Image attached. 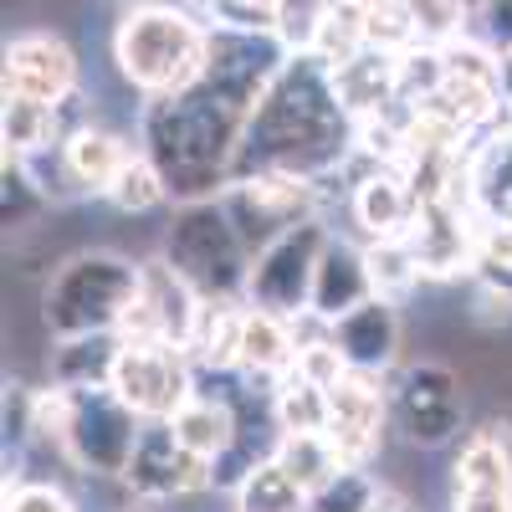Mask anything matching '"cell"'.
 <instances>
[{
	"instance_id": "26",
	"label": "cell",
	"mask_w": 512,
	"mask_h": 512,
	"mask_svg": "<svg viewBox=\"0 0 512 512\" xmlns=\"http://www.w3.org/2000/svg\"><path fill=\"white\" fill-rule=\"evenodd\" d=\"M118 333H93V338H57L52 349V384L62 390H98L113 379L118 364Z\"/></svg>"
},
{
	"instance_id": "1",
	"label": "cell",
	"mask_w": 512,
	"mask_h": 512,
	"mask_svg": "<svg viewBox=\"0 0 512 512\" xmlns=\"http://www.w3.org/2000/svg\"><path fill=\"white\" fill-rule=\"evenodd\" d=\"M349 159H354V118L333 93V72L318 57L297 52L272 82L262 108L246 118L231 180L267 175V169L328 180V175H344Z\"/></svg>"
},
{
	"instance_id": "40",
	"label": "cell",
	"mask_w": 512,
	"mask_h": 512,
	"mask_svg": "<svg viewBox=\"0 0 512 512\" xmlns=\"http://www.w3.org/2000/svg\"><path fill=\"white\" fill-rule=\"evenodd\" d=\"M497 93H502V108L512 118V47H497Z\"/></svg>"
},
{
	"instance_id": "39",
	"label": "cell",
	"mask_w": 512,
	"mask_h": 512,
	"mask_svg": "<svg viewBox=\"0 0 512 512\" xmlns=\"http://www.w3.org/2000/svg\"><path fill=\"white\" fill-rule=\"evenodd\" d=\"M369 512H420V507H415L400 487H384V482H379V492H374V507H369Z\"/></svg>"
},
{
	"instance_id": "35",
	"label": "cell",
	"mask_w": 512,
	"mask_h": 512,
	"mask_svg": "<svg viewBox=\"0 0 512 512\" xmlns=\"http://www.w3.org/2000/svg\"><path fill=\"white\" fill-rule=\"evenodd\" d=\"M0 210H6V226H26L31 216H41L47 210V195H41V185L31 180V169L21 159L6 154V175H0Z\"/></svg>"
},
{
	"instance_id": "20",
	"label": "cell",
	"mask_w": 512,
	"mask_h": 512,
	"mask_svg": "<svg viewBox=\"0 0 512 512\" xmlns=\"http://www.w3.org/2000/svg\"><path fill=\"white\" fill-rule=\"evenodd\" d=\"M175 436H180V446L190 451V456H200V461H210L216 466L236 441H241V410H236V400L226 395V390H195L180 410H175Z\"/></svg>"
},
{
	"instance_id": "16",
	"label": "cell",
	"mask_w": 512,
	"mask_h": 512,
	"mask_svg": "<svg viewBox=\"0 0 512 512\" xmlns=\"http://www.w3.org/2000/svg\"><path fill=\"white\" fill-rule=\"evenodd\" d=\"M415 251L420 277L451 282L461 272H477V210L461 205H420V221L405 236Z\"/></svg>"
},
{
	"instance_id": "30",
	"label": "cell",
	"mask_w": 512,
	"mask_h": 512,
	"mask_svg": "<svg viewBox=\"0 0 512 512\" xmlns=\"http://www.w3.org/2000/svg\"><path fill=\"white\" fill-rule=\"evenodd\" d=\"M272 461L282 466L297 487H308V492H318L323 482H333L338 472H344V456L333 451L328 436H277Z\"/></svg>"
},
{
	"instance_id": "10",
	"label": "cell",
	"mask_w": 512,
	"mask_h": 512,
	"mask_svg": "<svg viewBox=\"0 0 512 512\" xmlns=\"http://www.w3.org/2000/svg\"><path fill=\"white\" fill-rule=\"evenodd\" d=\"M390 420L395 431L410 446H451L461 436V420H466V400H461V379L451 364L441 359H420L410 364L395 384H390Z\"/></svg>"
},
{
	"instance_id": "4",
	"label": "cell",
	"mask_w": 512,
	"mask_h": 512,
	"mask_svg": "<svg viewBox=\"0 0 512 512\" xmlns=\"http://www.w3.org/2000/svg\"><path fill=\"white\" fill-rule=\"evenodd\" d=\"M144 287V262L93 246V251H72L67 262L47 277L41 292V323L52 328V338H93V333H118L128 308L139 303Z\"/></svg>"
},
{
	"instance_id": "6",
	"label": "cell",
	"mask_w": 512,
	"mask_h": 512,
	"mask_svg": "<svg viewBox=\"0 0 512 512\" xmlns=\"http://www.w3.org/2000/svg\"><path fill=\"white\" fill-rule=\"evenodd\" d=\"M144 436V420L128 410L108 384L98 390H67V420H62V456L82 477H123L134 446Z\"/></svg>"
},
{
	"instance_id": "12",
	"label": "cell",
	"mask_w": 512,
	"mask_h": 512,
	"mask_svg": "<svg viewBox=\"0 0 512 512\" xmlns=\"http://www.w3.org/2000/svg\"><path fill=\"white\" fill-rule=\"evenodd\" d=\"M200 303L205 297L169 267L164 256H154V262H144L139 303L118 323V344H169V349L190 354V333H195Z\"/></svg>"
},
{
	"instance_id": "31",
	"label": "cell",
	"mask_w": 512,
	"mask_h": 512,
	"mask_svg": "<svg viewBox=\"0 0 512 512\" xmlns=\"http://www.w3.org/2000/svg\"><path fill=\"white\" fill-rule=\"evenodd\" d=\"M113 210H123V216H149V210H159L164 200H169V185H164V169L139 149L134 159L123 164V175L108 185V195H103Z\"/></svg>"
},
{
	"instance_id": "37",
	"label": "cell",
	"mask_w": 512,
	"mask_h": 512,
	"mask_svg": "<svg viewBox=\"0 0 512 512\" xmlns=\"http://www.w3.org/2000/svg\"><path fill=\"white\" fill-rule=\"evenodd\" d=\"M297 374L313 379V384H323V390H333V384L349 374V364H344V354H338L333 338H328V344H313V349L297 354Z\"/></svg>"
},
{
	"instance_id": "27",
	"label": "cell",
	"mask_w": 512,
	"mask_h": 512,
	"mask_svg": "<svg viewBox=\"0 0 512 512\" xmlns=\"http://www.w3.org/2000/svg\"><path fill=\"white\" fill-rule=\"evenodd\" d=\"M272 415H277V431L282 436H328L333 405H328L323 384H313V379H303V374L292 369L287 379L272 384Z\"/></svg>"
},
{
	"instance_id": "22",
	"label": "cell",
	"mask_w": 512,
	"mask_h": 512,
	"mask_svg": "<svg viewBox=\"0 0 512 512\" xmlns=\"http://www.w3.org/2000/svg\"><path fill=\"white\" fill-rule=\"evenodd\" d=\"M241 333H246V303L241 297H205L195 333H190V359L200 374H236L241 364Z\"/></svg>"
},
{
	"instance_id": "32",
	"label": "cell",
	"mask_w": 512,
	"mask_h": 512,
	"mask_svg": "<svg viewBox=\"0 0 512 512\" xmlns=\"http://www.w3.org/2000/svg\"><path fill=\"white\" fill-rule=\"evenodd\" d=\"M364 256H369L374 297H384V303H405L415 292V282H425L420 267H415L410 241H364Z\"/></svg>"
},
{
	"instance_id": "33",
	"label": "cell",
	"mask_w": 512,
	"mask_h": 512,
	"mask_svg": "<svg viewBox=\"0 0 512 512\" xmlns=\"http://www.w3.org/2000/svg\"><path fill=\"white\" fill-rule=\"evenodd\" d=\"M420 47H451L466 36V0H400Z\"/></svg>"
},
{
	"instance_id": "24",
	"label": "cell",
	"mask_w": 512,
	"mask_h": 512,
	"mask_svg": "<svg viewBox=\"0 0 512 512\" xmlns=\"http://www.w3.org/2000/svg\"><path fill=\"white\" fill-rule=\"evenodd\" d=\"M134 154L139 149L128 144L123 134H113V128H103V123L77 128V134L62 144V159L72 169V180L82 185V195H108V185L123 175V164Z\"/></svg>"
},
{
	"instance_id": "23",
	"label": "cell",
	"mask_w": 512,
	"mask_h": 512,
	"mask_svg": "<svg viewBox=\"0 0 512 512\" xmlns=\"http://www.w3.org/2000/svg\"><path fill=\"white\" fill-rule=\"evenodd\" d=\"M292 369H297L292 323L282 313H267V308H246V333H241V364H236V374H246L256 384H277Z\"/></svg>"
},
{
	"instance_id": "34",
	"label": "cell",
	"mask_w": 512,
	"mask_h": 512,
	"mask_svg": "<svg viewBox=\"0 0 512 512\" xmlns=\"http://www.w3.org/2000/svg\"><path fill=\"white\" fill-rule=\"evenodd\" d=\"M379 492V477H369V466H344L333 482H323L308 497V512H369Z\"/></svg>"
},
{
	"instance_id": "38",
	"label": "cell",
	"mask_w": 512,
	"mask_h": 512,
	"mask_svg": "<svg viewBox=\"0 0 512 512\" xmlns=\"http://www.w3.org/2000/svg\"><path fill=\"white\" fill-rule=\"evenodd\" d=\"M451 512H512V487H461L456 482Z\"/></svg>"
},
{
	"instance_id": "13",
	"label": "cell",
	"mask_w": 512,
	"mask_h": 512,
	"mask_svg": "<svg viewBox=\"0 0 512 512\" xmlns=\"http://www.w3.org/2000/svg\"><path fill=\"white\" fill-rule=\"evenodd\" d=\"M118 482L134 492L139 502H175V497L216 487V466L190 456L169 420H144V436L134 446V461H128V472Z\"/></svg>"
},
{
	"instance_id": "9",
	"label": "cell",
	"mask_w": 512,
	"mask_h": 512,
	"mask_svg": "<svg viewBox=\"0 0 512 512\" xmlns=\"http://www.w3.org/2000/svg\"><path fill=\"white\" fill-rule=\"evenodd\" d=\"M328 236H333V226L318 216V221H303L287 236H277L267 251H256L251 272H246V292H241L246 308H267V313H282V318L308 313L313 277H318Z\"/></svg>"
},
{
	"instance_id": "28",
	"label": "cell",
	"mask_w": 512,
	"mask_h": 512,
	"mask_svg": "<svg viewBox=\"0 0 512 512\" xmlns=\"http://www.w3.org/2000/svg\"><path fill=\"white\" fill-rule=\"evenodd\" d=\"M0 139H6L11 159H36L57 149V108L31 103V98H6V113H0Z\"/></svg>"
},
{
	"instance_id": "19",
	"label": "cell",
	"mask_w": 512,
	"mask_h": 512,
	"mask_svg": "<svg viewBox=\"0 0 512 512\" xmlns=\"http://www.w3.org/2000/svg\"><path fill=\"white\" fill-rule=\"evenodd\" d=\"M374 297V282H369V256L359 241L349 236H328L323 246V262H318V277H313V313L338 323V318H349L354 308H364Z\"/></svg>"
},
{
	"instance_id": "42",
	"label": "cell",
	"mask_w": 512,
	"mask_h": 512,
	"mask_svg": "<svg viewBox=\"0 0 512 512\" xmlns=\"http://www.w3.org/2000/svg\"><path fill=\"white\" fill-rule=\"evenodd\" d=\"M134 6H139V0H134Z\"/></svg>"
},
{
	"instance_id": "25",
	"label": "cell",
	"mask_w": 512,
	"mask_h": 512,
	"mask_svg": "<svg viewBox=\"0 0 512 512\" xmlns=\"http://www.w3.org/2000/svg\"><path fill=\"white\" fill-rule=\"evenodd\" d=\"M472 185H477V216L512 226V128H492L472 149Z\"/></svg>"
},
{
	"instance_id": "29",
	"label": "cell",
	"mask_w": 512,
	"mask_h": 512,
	"mask_svg": "<svg viewBox=\"0 0 512 512\" xmlns=\"http://www.w3.org/2000/svg\"><path fill=\"white\" fill-rule=\"evenodd\" d=\"M308 497H313V492L297 487L272 456L256 461L251 472H246V482L231 492L236 512H308Z\"/></svg>"
},
{
	"instance_id": "7",
	"label": "cell",
	"mask_w": 512,
	"mask_h": 512,
	"mask_svg": "<svg viewBox=\"0 0 512 512\" xmlns=\"http://www.w3.org/2000/svg\"><path fill=\"white\" fill-rule=\"evenodd\" d=\"M323 180H303V175H241L231 180V190L221 195L226 216L236 226V236L246 241V251H267L277 236H287L292 226L318 221L323 216Z\"/></svg>"
},
{
	"instance_id": "36",
	"label": "cell",
	"mask_w": 512,
	"mask_h": 512,
	"mask_svg": "<svg viewBox=\"0 0 512 512\" xmlns=\"http://www.w3.org/2000/svg\"><path fill=\"white\" fill-rule=\"evenodd\" d=\"M6 512H77V507L52 482H21L16 472H6Z\"/></svg>"
},
{
	"instance_id": "8",
	"label": "cell",
	"mask_w": 512,
	"mask_h": 512,
	"mask_svg": "<svg viewBox=\"0 0 512 512\" xmlns=\"http://www.w3.org/2000/svg\"><path fill=\"white\" fill-rule=\"evenodd\" d=\"M292 62L287 41L277 31H231V26H210V57H205V88L216 93L231 113L251 118L272 93V82Z\"/></svg>"
},
{
	"instance_id": "5",
	"label": "cell",
	"mask_w": 512,
	"mask_h": 512,
	"mask_svg": "<svg viewBox=\"0 0 512 512\" xmlns=\"http://www.w3.org/2000/svg\"><path fill=\"white\" fill-rule=\"evenodd\" d=\"M164 262L175 267L200 297H241L246 292V272H251V251L236 236L231 216L221 200H200V205H180L175 221L164 231ZM246 303V297H241Z\"/></svg>"
},
{
	"instance_id": "21",
	"label": "cell",
	"mask_w": 512,
	"mask_h": 512,
	"mask_svg": "<svg viewBox=\"0 0 512 512\" xmlns=\"http://www.w3.org/2000/svg\"><path fill=\"white\" fill-rule=\"evenodd\" d=\"M333 93L349 108V118H374V113H395L400 103V57L364 47L354 62L333 67Z\"/></svg>"
},
{
	"instance_id": "11",
	"label": "cell",
	"mask_w": 512,
	"mask_h": 512,
	"mask_svg": "<svg viewBox=\"0 0 512 512\" xmlns=\"http://www.w3.org/2000/svg\"><path fill=\"white\" fill-rule=\"evenodd\" d=\"M108 390L139 420H175V410L200 390V369L185 349L169 344H123Z\"/></svg>"
},
{
	"instance_id": "41",
	"label": "cell",
	"mask_w": 512,
	"mask_h": 512,
	"mask_svg": "<svg viewBox=\"0 0 512 512\" xmlns=\"http://www.w3.org/2000/svg\"><path fill=\"white\" fill-rule=\"evenodd\" d=\"M482 6H487V0H466V11H472V16H482Z\"/></svg>"
},
{
	"instance_id": "17",
	"label": "cell",
	"mask_w": 512,
	"mask_h": 512,
	"mask_svg": "<svg viewBox=\"0 0 512 512\" xmlns=\"http://www.w3.org/2000/svg\"><path fill=\"white\" fill-rule=\"evenodd\" d=\"M333 349L344 354L349 369L359 374H390L400 359V303L369 297L364 308H354L349 318L333 323Z\"/></svg>"
},
{
	"instance_id": "18",
	"label": "cell",
	"mask_w": 512,
	"mask_h": 512,
	"mask_svg": "<svg viewBox=\"0 0 512 512\" xmlns=\"http://www.w3.org/2000/svg\"><path fill=\"white\" fill-rule=\"evenodd\" d=\"M349 205L369 241H405L420 221V200L405 169H369L359 185H349Z\"/></svg>"
},
{
	"instance_id": "3",
	"label": "cell",
	"mask_w": 512,
	"mask_h": 512,
	"mask_svg": "<svg viewBox=\"0 0 512 512\" xmlns=\"http://www.w3.org/2000/svg\"><path fill=\"white\" fill-rule=\"evenodd\" d=\"M210 26L175 0H139L113 26V67L139 98H175L205 77Z\"/></svg>"
},
{
	"instance_id": "2",
	"label": "cell",
	"mask_w": 512,
	"mask_h": 512,
	"mask_svg": "<svg viewBox=\"0 0 512 512\" xmlns=\"http://www.w3.org/2000/svg\"><path fill=\"white\" fill-rule=\"evenodd\" d=\"M241 134L246 118L231 113L205 82L175 98H144L139 108V149L164 169L169 200L180 205L221 200L231 190Z\"/></svg>"
},
{
	"instance_id": "14",
	"label": "cell",
	"mask_w": 512,
	"mask_h": 512,
	"mask_svg": "<svg viewBox=\"0 0 512 512\" xmlns=\"http://www.w3.org/2000/svg\"><path fill=\"white\" fill-rule=\"evenodd\" d=\"M72 93H82V67L57 31H16L6 41V98L57 108Z\"/></svg>"
},
{
	"instance_id": "15",
	"label": "cell",
	"mask_w": 512,
	"mask_h": 512,
	"mask_svg": "<svg viewBox=\"0 0 512 512\" xmlns=\"http://www.w3.org/2000/svg\"><path fill=\"white\" fill-rule=\"evenodd\" d=\"M328 405H333V415H328L333 451L344 456V466H369L384 441V425H390V384L379 374L349 369L328 390Z\"/></svg>"
}]
</instances>
